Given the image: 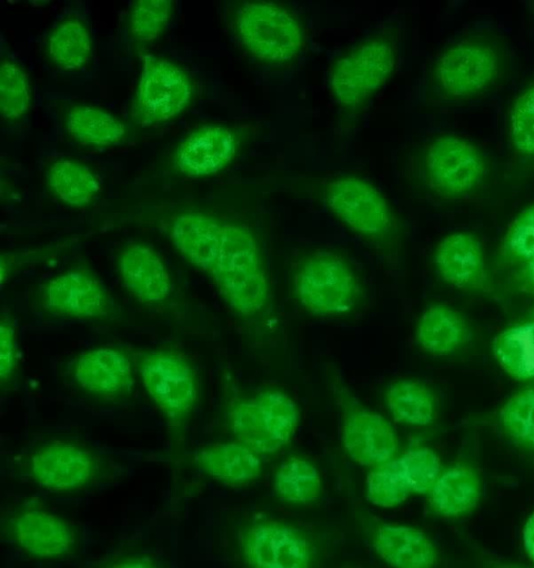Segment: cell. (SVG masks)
Returning a JSON list of instances; mask_svg holds the SVG:
<instances>
[{"label":"cell","instance_id":"6da1fadb","mask_svg":"<svg viewBox=\"0 0 534 568\" xmlns=\"http://www.w3.org/2000/svg\"><path fill=\"white\" fill-rule=\"evenodd\" d=\"M132 358L145 393L163 417L173 449L179 450L200 397L193 363L172 347L141 349Z\"/></svg>","mask_w":534,"mask_h":568},{"label":"cell","instance_id":"7a4b0ae2","mask_svg":"<svg viewBox=\"0 0 534 568\" xmlns=\"http://www.w3.org/2000/svg\"><path fill=\"white\" fill-rule=\"evenodd\" d=\"M209 276L236 315L252 317L266 307L269 277L259 244L248 227L224 222L220 252Z\"/></svg>","mask_w":534,"mask_h":568},{"label":"cell","instance_id":"3957f363","mask_svg":"<svg viewBox=\"0 0 534 568\" xmlns=\"http://www.w3.org/2000/svg\"><path fill=\"white\" fill-rule=\"evenodd\" d=\"M295 300L316 316L351 313L361 300V284L352 265L340 254L320 250L304 256L292 277Z\"/></svg>","mask_w":534,"mask_h":568},{"label":"cell","instance_id":"277c9868","mask_svg":"<svg viewBox=\"0 0 534 568\" xmlns=\"http://www.w3.org/2000/svg\"><path fill=\"white\" fill-rule=\"evenodd\" d=\"M236 549L246 568H313L316 546L301 528L256 516L236 531Z\"/></svg>","mask_w":534,"mask_h":568},{"label":"cell","instance_id":"5b68a950","mask_svg":"<svg viewBox=\"0 0 534 568\" xmlns=\"http://www.w3.org/2000/svg\"><path fill=\"white\" fill-rule=\"evenodd\" d=\"M234 29L242 45L268 63L295 59L304 44V32L296 17L272 2L253 1L240 6L234 14Z\"/></svg>","mask_w":534,"mask_h":568},{"label":"cell","instance_id":"8992f818","mask_svg":"<svg viewBox=\"0 0 534 568\" xmlns=\"http://www.w3.org/2000/svg\"><path fill=\"white\" fill-rule=\"evenodd\" d=\"M332 387L341 412L340 437L346 455L370 469L393 459L400 443L392 424L360 403L339 379Z\"/></svg>","mask_w":534,"mask_h":568},{"label":"cell","instance_id":"52a82bcc","mask_svg":"<svg viewBox=\"0 0 534 568\" xmlns=\"http://www.w3.org/2000/svg\"><path fill=\"white\" fill-rule=\"evenodd\" d=\"M192 97V80L182 68L147 53L131 103V119L142 128L159 125L179 115Z\"/></svg>","mask_w":534,"mask_h":568},{"label":"cell","instance_id":"ba28073f","mask_svg":"<svg viewBox=\"0 0 534 568\" xmlns=\"http://www.w3.org/2000/svg\"><path fill=\"white\" fill-rule=\"evenodd\" d=\"M396 52L385 38H372L340 55L332 64L329 85L335 101L347 109L372 97L391 77Z\"/></svg>","mask_w":534,"mask_h":568},{"label":"cell","instance_id":"9c48e42d","mask_svg":"<svg viewBox=\"0 0 534 568\" xmlns=\"http://www.w3.org/2000/svg\"><path fill=\"white\" fill-rule=\"evenodd\" d=\"M325 204L332 214L360 236L377 243L396 233L395 215L381 192L355 176H341L326 183Z\"/></svg>","mask_w":534,"mask_h":568},{"label":"cell","instance_id":"30bf717a","mask_svg":"<svg viewBox=\"0 0 534 568\" xmlns=\"http://www.w3.org/2000/svg\"><path fill=\"white\" fill-rule=\"evenodd\" d=\"M423 169L429 187L445 199H462L474 193L488 171L481 150L453 134L440 135L429 143Z\"/></svg>","mask_w":534,"mask_h":568},{"label":"cell","instance_id":"8fae6325","mask_svg":"<svg viewBox=\"0 0 534 568\" xmlns=\"http://www.w3.org/2000/svg\"><path fill=\"white\" fill-rule=\"evenodd\" d=\"M443 469L439 454L427 446H415L370 469L365 496L374 506L393 508L411 495L425 496Z\"/></svg>","mask_w":534,"mask_h":568},{"label":"cell","instance_id":"7c38bea8","mask_svg":"<svg viewBox=\"0 0 534 568\" xmlns=\"http://www.w3.org/2000/svg\"><path fill=\"white\" fill-rule=\"evenodd\" d=\"M501 72L502 60L495 47L482 40L465 39L440 54L433 79L443 95L463 100L487 90Z\"/></svg>","mask_w":534,"mask_h":568},{"label":"cell","instance_id":"4fadbf2b","mask_svg":"<svg viewBox=\"0 0 534 568\" xmlns=\"http://www.w3.org/2000/svg\"><path fill=\"white\" fill-rule=\"evenodd\" d=\"M37 303L43 312L58 317L109 321L117 315L105 285L85 267H72L44 281Z\"/></svg>","mask_w":534,"mask_h":568},{"label":"cell","instance_id":"5bb4252c","mask_svg":"<svg viewBox=\"0 0 534 568\" xmlns=\"http://www.w3.org/2000/svg\"><path fill=\"white\" fill-rule=\"evenodd\" d=\"M28 477L53 493H72L94 484L103 471L100 457L90 448L70 440L52 439L29 455Z\"/></svg>","mask_w":534,"mask_h":568},{"label":"cell","instance_id":"9a60e30c","mask_svg":"<svg viewBox=\"0 0 534 568\" xmlns=\"http://www.w3.org/2000/svg\"><path fill=\"white\" fill-rule=\"evenodd\" d=\"M1 534L21 551L41 559L64 557L77 542V532L68 520L30 501L3 516Z\"/></svg>","mask_w":534,"mask_h":568},{"label":"cell","instance_id":"2e32d148","mask_svg":"<svg viewBox=\"0 0 534 568\" xmlns=\"http://www.w3.org/2000/svg\"><path fill=\"white\" fill-rule=\"evenodd\" d=\"M73 383L84 393L103 400L130 395L135 382L133 358L111 346L79 353L69 366Z\"/></svg>","mask_w":534,"mask_h":568},{"label":"cell","instance_id":"e0dca14e","mask_svg":"<svg viewBox=\"0 0 534 568\" xmlns=\"http://www.w3.org/2000/svg\"><path fill=\"white\" fill-rule=\"evenodd\" d=\"M118 275L124 290L140 304L158 307L173 294V281L162 256L151 245L131 242L117 257Z\"/></svg>","mask_w":534,"mask_h":568},{"label":"cell","instance_id":"ac0fdd59","mask_svg":"<svg viewBox=\"0 0 534 568\" xmlns=\"http://www.w3.org/2000/svg\"><path fill=\"white\" fill-rule=\"evenodd\" d=\"M434 264L441 278L451 286L474 293H492L485 251L468 232H454L436 245Z\"/></svg>","mask_w":534,"mask_h":568},{"label":"cell","instance_id":"d6986e66","mask_svg":"<svg viewBox=\"0 0 534 568\" xmlns=\"http://www.w3.org/2000/svg\"><path fill=\"white\" fill-rule=\"evenodd\" d=\"M238 152L234 132L222 124H205L191 131L174 152L175 168L185 176L204 178L226 168Z\"/></svg>","mask_w":534,"mask_h":568},{"label":"cell","instance_id":"ffe728a7","mask_svg":"<svg viewBox=\"0 0 534 568\" xmlns=\"http://www.w3.org/2000/svg\"><path fill=\"white\" fill-rule=\"evenodd\" d=\"M223 229L224 222L209 213L185 211L171 221L168 236L184 260L209 275L220 252Z\"/></svg>","mask_w":534,"mask_h":568},{"label":"cell","instance_id":"44dd1931","mask_svg":"<svg viewBox=\"0 0 534 568\" xmlns=\"http://www.w3.org/2000/svg\"><path fill=\"white\" fill-rule=\"evenodd\" d=\"M372 546L391 568H435L439 562L434 542L413 526L381 523L372 532Z\"/></svg>","mask_w":534,"mask_h":568},{"label":"cell","instance_id":"7402d4cb","mask_svg":"<svg viewBox=\"0 0 534 568\" xmlns=\"http://www.w3.org/2000/svg\"><path fill=\"white\" fill-rule=\"evenodd\" d=\"M191 462L204 475L228 486H246L262 473L260 455L235 439L202 446L192 454Z\"/></svg>","mask_w":534,"mask_h":568},{"label":"cell","instance_id":"603a6c76","mask_svg":"<svg viewBox=\"0 0 534 568\" xmlns=\"http://www.w3.org/2000/svg\"><path fill=\"white\" fill-rule=\"evenodd\" d=\"M429 508L443 518H457L473 511L482 497V480L467 464L443 468L425 495Z\"/></svg>","mask_w":534,"mask_h":568},{"label":"cell","instance_id":"cb8c5ba5","mask_svg":"<svg viewBox=\"0 0 534 568\" xmlns=\"http://www.w3.org/2000/svg\"><path fill=\"white\" fill-rule=\"evenodd\" d=\"M414 337L423 352L445 356L464 346L471 331L461 313L446 304L435 303L422 312Z\"/></svg>","mask_w":534,"mask_h":568},{"label":"cell","instance_id":"d4e9b609","mask_svg":"<svg viewBox=\"0 0 534 568\" xmlns=\"http://www.w3.org/2000/svg\"><path fill=\"white\" fill-rule=\"evenodd\" d=\"M384 402L391 417L405 426L426 427L436 418L435 395L417 379L399 378L391 382L385 388Z\"/></svg>","mask_w":534,"mask_h":568},{"label":"cell","instance_id":"484cf974","mask_svg":"<svg viewBox=\"0 0 534 568\" xmlns=\"http://www.w3.org/2000/svg\"><path fill=\"white\" fill-rule=\"evenodd\" d=\"M492 348L508 376L520 382L534 381V317L527 315L503 328Z\"/></svg>","mask_w":534,"mask_h":568},{"label":"cell","instance_id":"4316f807","mask_svg":"<svg viewBox=\"0 0 534 568\" xmlns=\"http://www.w3.org/2000/svg\"><path fill=\"white\" fill-rule=\"evenodd\" d=\"M64 126L71 139L87 146H113L125 136L124 124L117 116L87 104L72 106L66 115Z\"/></svg>","mask_w":534,"mask_h":568},{"label":"cell","instance_id":"83f0119b","mask_svg":"<svg viewBox=\"0 0 534 568\" xmlns=\"http://www.w3.org/2000/svg\"><path fill=\"white\" fill-rule=\"evenodd\" d=\"M47 184L60 202L72 207L87 206L100 191L90 168L72 159L53 162L47 171Z\"/></svg>","mask_w":534,"mask_h":568},{"label":"cell","instance_id":"f1b7e54d","mask_svg":"<svg viewBox=\"0 0 534 568\" xmlns=\"http://www.w3.org/2000/svg\"><path fill=\"white\" fill-rule=\"evenodd\" d=\"M322 487V477L316 466L299 455L285 458L273 476L274 493L280 499L294 505L314 503Z\"/></svg>","mask_w":534,"mask_h":568},{"label":"cell","instance_id":"f546056e","mask_svg":"<svg viewBox=\"0 0 534 568\" xmlns=\"http://www.w3.org/2000/svg\"><path fill=\"white\" fill-rule=\"evenodd\" d=\"M49 59L60 69H82L92 54V39L85 23L78 18L60 21L47 39Z\"/></svg>","mask_w":534,"mask_h":568},{"label":"cell","instance_id":"4dcf8cb0","mask_svg":"<svg viewBox=\"0 0 534 568\" xmlns=\"http://www.w3.org/2000/svg\"><path fill=\"white\" fill-rule=\"evenodd\" d=\"M263 426L279 449L288 445L300 424V410L285 392L265 388L252 396Z\"/></svg>","mask_w":534,"mask_h":568},{"label":"cell","instance_id":"1f68e13d","mask_svg":"<svg viewBox=\"0 0 534 568\" xmlns=\"http://www.w3.org/2000/svg\"><path fill=\"white\" fill-rule=\"evenodd\" d=\"M497 422L514 446L534 456V386L512 394L501 406Z\"/></svg>","mask_w":534,"mask_h":568},{"label":"cell","instance_id":"d6a6232c","mask_svg":"<svg viewBox=\"0 0 534 568\" xmlns=\"http://www.w3.org/2000/svg\"><path fill=\"white\" fill-rule=\"evenodd\" d=\"M226 420L234 439L260 456L280 450L269 437L252 397H231L226 404Z\"/></svg>","mask_w":534,"mask_h":568},{"label":"cell","instance_id":"836d02e7","mask_svg":"<svg viewBox=\"0 0 534 568\" xmlns=\"http://www.w3.org/2000/svg\"><path fill=\"white\" fill-rule=\"evenodd\" d=\"M496 256L501 265L511 268L534 258V202L512 220L498 244Z\"/></svg>","mask_w":534,"mask_h":568},{"label":"cell","instance_id":"e575fe53","mask_svg":"<svg viewBox=\"0 0 534 568\" xmlns=\"http://www.w3.org/2000/svg\"><path fill=\"white\" fill-rule=\"evenodd\" d=\"M508 138L513 151L534 159V80L514 99L508 115Z\"/></svg>","mask_w":534,"mask_h":568},{"label":"cell","instance_id":"d590c367","mask_svg":"<svg viewBox=\"0 0 534 568\" xmlns=\"http://www.w3.org/2000/svg\"><path fill=\"white\" fill-rule=\"evenodd\" d=\"M31 105V89L24 70L11 60L0 64V111L3 118L17 120Z\"/></svg>","mask_w":534,"mask_h":568},{"label":"cell","instance_id":"8d00e7d4","mask_svg":"<svg viewBox=\"0 0 534 568\" xmlns=\"http://www.w3.org/2000/svg\"><path fill=\"white\" fill-rule=\"evenodd\" d=\"M173 6L169 0H141L132 3L129 29L134 40L141 43L154 41L169 23Z\"/></svg>","mask_w":534,"mask_h":568},{"label":"cell","instance_id":"74e56055","mask_svg":"<svg viewBox=\"0 0 534 568\" xmlns=\"http://www.w3.org/2000/svg\"><path fill=\"white\" fill-rule=\"evenodd\" d=\"M19 366L18 332L13 317L2 313L0 317V384L8 385Z\"/></svg>","mask_w":534,"mask_h":568},{"label":"cell","instance_id":"f35d334b","mask_svg":"<svg viewBox=\"0 0 534 568\" xmlns=\"http://www.w3.org/2000/svg\"><path fill=\"white\" fill-rule=\"evenodd\" d=\"M89 568H168L147 551L124 550L107 556Z\"/></svg>","mask_w":534,"mask_h":568},{"label":"cell","instance_id":"ab89813d","mask_svg":"<svg viewBox=\"0 0 534 568\" xmlns=\"http://www.w3.org/2000/svg\"><path fill=\"white\" fill-rule=\"evenodd\" d=\"M511 283L518 293L534 296V258L513 268Z\"/></svg>","mask_w":534,"mask_h":568},{"label":"cell","instance_id":"60d3db41","mask_svg":"<svg viewBox=\"0 0 534 568\" xmlns=\"http://www.w3.org/2000/svg\"><path fill=\"white\" fill-rule=\"evenodd\" d=\"M522 540L526 555L534 562V513L525 523Z\"/></svg>","mask_w":534,"mask_h":568},{"label":"cell","instance_id":"b9f144b4","mask_svg":"<svg viewBox=\"0 0 534 568\" xmlns=\"http://www.w3.org/2000/svg\"><path fill=\"white\" fill-rule=\"evenodd\" d=\"M492 568H530L521 565L506 564V562H497L492 566Z\"/></svg>","mask_w":534,"mask_h":568},{"label":"cell","instance_id":"7bdbcfd3","mask_svg":"<svg viewBox=\"0 0 534 568\" xmlns=\"http://www.w3.org/2000/svg\"><path fill=\"white\" fill-rule=\"evenodd\" d=\"M530 316L534 317V305L532 306L530 313H528Z\"/></svg>","mask_w":534,"mask_h":568}]
</instances>
